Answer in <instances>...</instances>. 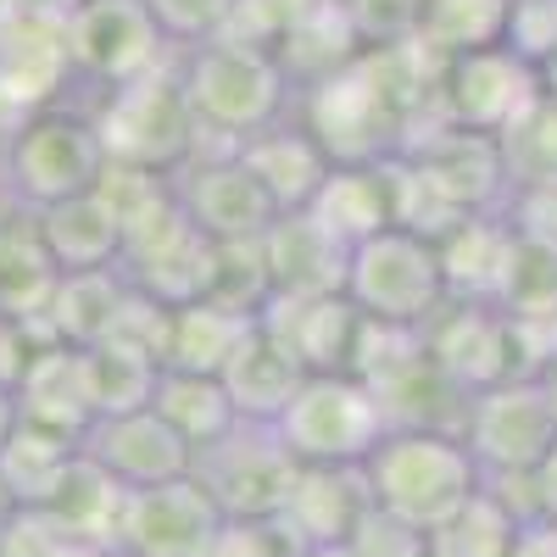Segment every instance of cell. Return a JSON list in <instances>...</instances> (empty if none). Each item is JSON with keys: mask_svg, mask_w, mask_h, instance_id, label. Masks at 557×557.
Returning <instances> with one entry per match:
<instances>
[{"mask_svg": "<svg viewBox=\"0 0 557 557\" xmlns=\"http://www.w3.org/2000/svg\"><path fill=\"white\" fill-rule=\"evenodd\" d=\"M362 480L380 513L424 535L446 530L485 491L469 441L451 430H385V441L362 462Z\"/></svg>", "mask_w": 557, "mask_h": 557, "instance_id": "obj_1", "label": "cell"}, {"mask_svg": "<svg viewBox=\"0 0 557 557\" xmlns=\"http://www.w3.org/2000/svg\"><path fill=\"white\" fill-rule=\"evenodd\" d=\"M96 134L107 146V162L151 168V173H184L201 157V117L178 73L151 67L128 84H112L107 107L96 112Z\"/></svg>", "mask_w": 557, "mask_h": 557, "instance_id": "obj_2", "label": "cell"}, {"mask_svg": "<svg viewBox=\"0 0 557 557\" xmlns=\"http://www.w3.org/2000/svg\"><path fill=\"white\" fill-rule=\"evenodd\" d=\"M184 89L196 101L201 128L223 134V139H251L262 128L278 123L290 96V78L278 67L273 51H257V45L240 39H201L190 51V67H184Z\"/></svg>", "mask_w": 557, "mask_h": 557, "instance_id": "obj_3", "label": "cell"}, {"mask_svg": "<svg viewBox=\"0 0 557 557\" xmlns=\"http://www.w3.org/2000/svg\"><path fill=\"white\" fill-rule=\"evenodd\" d=\"M346 296L374 323H401V330H424V323L446 307V268L441 246L418 228H380L351 246L346 268Z\"/></svg>", "mask_w": 557, "mask_h": 557, "instance_id": "obj_4", "label": "cell"}, {"mask_svg": "<svg viewBox=\"0 0 557 557\" xmlns=\"http://www.w3.org/2000/svg\"><path fill=\"white\" fill-rule=\"evenodd\" d=\"M273 430L296 462L357 469L385 441V412H380L374 385L357 374H307Z\"/></svg>", "mask_w": 557, "mask_h": 557, "instance_id": "obj_5", "label": "cell"}, {"mask_svg": "<svg viewBox=\"0 0 557 557\" xmlns=\"http://www.w3.org/2000/svg\"><path fill=\"white\" fill-rule=\"evenodd\" d=\"M101 173H107V146L96 134V117H84V112L45 107L23 117V128L7 146V178H12L17 201H28L34 212L89 196L101 184Z\"/></svg>", "mask_w": 557, "mask_h": 557, "instance_id": "obj_6", "label": "cell"}, {"mask_svg": "<svg viewBox=\"0 0 557 557\" xmlns=\"http://www.w3.org/2000/svg\"><path fill=\"white\" fill-rule=\"evenodd\" d=\"M301 462L285 451L273 424H235L223 441L201 446L190 474L218 502L228 524H268L285 513V496Z\"/></svg>", "mask_w": 557, "mask_h": 557, "instance_id": "obj_7", "label": "cell"}, {"mask_svg": "<svg viewBox=\"0 0 557 557\" xmlns=\"http://www.w3.org/2000/svg\"><path fill=\"white\" fill-rule=\"evenodd\" d=\"M462 441L485 480H524L557 446V418L541 391V380H502L469 396Z\"/></svg>", "mask_w": 557, "mask_h": 557, "instance_id": "obj_8", "label": "cell"}, {"mask_svg": "<svg viewBox=\"0 0 557 557\" xmlns=\"http://www.w3.org/2000/svg\"><path fill=\"white\" fill-rule=\"evenodd\" d=\"M67 17L34 12L23 0H0V117L23 128V117L57 107L62 84L73 78Z\"/></svg>", "mask_w": 557, "mask_h": 557, "instance_id": "obj_9", "label": "cell"}, {"mask_svg": "<svg viewBox=\"0 0 557 557\" xmlns=\"http://www.w3.org/2000/svg\"><path fill=\"white\" fill-rule=\"evenodd\" d=\"M541 73L513 51V45H485V51H462L441 57L435 78V123L451 128H474V134H502L535 96H541Z\"/></svg>", "mask_w": 557, "mask_h": 557, "instance_id": "obj_10", "label": "cell"}, {"mask_svg": "<svg viewBox=\"0 0 557 557\" xmlns=\"http://www.w3.org/2000/svg\"><path fill=\"white\" fill-rule=\"evenodd\" d=\"M223 530L218 502L196 485V474L146 485L123 496V519L112 535L117 557H201Z\"/></svg>", "mask_w": 557, "mask_h": 557, "instance_id": "obj_11", "label": "cell"}, {"mask_svg": "<svg viewBox=\"0 0 557 557\" xmlns=\"http://www.w3.org/2000/svg\"><path fill=\"white\" fill-rule=\"evenodd\" d=\"M162 45L168 34L146 0H84L67 17L73 67L101 84H128L139 73L162 67Z\"/></svg>", "mask_w": 557, "mask_h": 557, "instance_id": "obj_12", "label": "cell"}, {"mask_svg": "<svg viewBox=\"0 0 557 557\" xmlns=\"http://www.w3.org/2000/svg\"><path fill=\"white\" fill-rule=\"evenodd\" d=\"M307 134L330 151L335 168H362V162H385V139L401 134V123L385 107V96L374 89V78H368L362 57H357L346 73L312 84Z\"/></svg>", "mask_w": 557, "mask_h": 557, "instance_id": "obj_13", "label": "cell"}, {"mask_svg": "<svg viewBox=\"0 0 557 557\" xmlns=\"http://www.w3.org/2000/svg\"><path fill=\"white\" fill-rule=\"evenodd\" d=\"M178 207L190 212V223L212 246H246V240H262L278 207L273 196L262 190V178L228 151L223 162H190L184 168V184H178Z\"/></svg>", "mask_w": 557, "mask_h": 557, "instance_id": "obj_14", "label": "cell"}, {"mask_svg": "<svg viewBox=\"0 0 557 557\" xmlns=\"http://www.w3.org/2000/svg\"><path fill=\"white\" fill-rule=\"evenodd\" d=\"M78 446L96 457L123 491H146V485L184 480V474H190V462H196V446L184 441L157 407L117 412V418H96Z\"/></svg>", "mask_w": 557, "mask_h": 557, "instance_id": "obj_15", "label": "cell"}, {"mask_svg": "<svg viewBox=\"0 0 557 557\" xmlns=\"http://www.w3.org/2000/svg\"><path fill=\"white\" fill-rule=\"evenodd\" d=\"M424 346L462 391L519 380L513 374V318L496 301H451L446 296V307L424 323Z\"/></svg>", "mask_w": 557, "mask_h": 557, "instance_id": "obj_16", "label": "cell"}, {"mask_svg": "<svg viewBox=\"0 0 557 557\" xmlns=\"http://www.w3.org/2000/svg\"><path fill=\"white\" fill-rule=\"evenodd\" d=\"M262 268L273 301H301V296H335L346 290L351 246L335 235L318 212H278L273 228L262 235Z\"/></svg>", "mask_w": 557, "mask_h": 557, "instance_id": "obj_17", "label": "cell"}, {"mask_svg": "<svg viewBox=\"0 0 557 557\" xmlns=\"http://www.w3.org/2000/svg\"><path fill=\"white\" fill-rule=\"evenodd\" d=\"M262 323L296 351L307 374H351L357 341H362V307L335 290V296H301V301H268Z\"/></svg>", "mask_w": 557, "mask_h": 557, "instance_id": "obj_18", "label": "cell"}, {"mask_svg": "<svg viewBox=\"0 0 557 557\" xmlns=\"http://www.w3.org/2000/svg\"><path fill=\"white\" fill-rule=\"evenodd\" d=\"M368 513H374V496H368L362 462H357V469H318V462H301L296 480H290V496H285L278 524H285L312 552V546L351 541Z\"/></svg>", "mask_w": 557, "mask_h": 557, "instance_id": "obj_19", "label": "cell"}, {"mask_svg": "<svg viewBox=\"0 0 557 557\" xmlns=\"http://www.w3.org/2000/svg\"><path fill=\"white\" fill-rule=\"evenodd\" d=\"M301 380H307V368L296 362V351L278 341L262 318L223 368V391H228V401H235L240 424H278V412L290 407Z\"/></svg>", "mask_w": 557, "mask_h": 557, "instance_id": "obj_20", "label": "cell"}, {"mask_svg": "<svg viewBox=\"0 0 557 557\" xmlns=\"http://www.w3.org/2000/svg\"><path fill=\"white\" fill-rule=\"evenodd\" d=\"M17 412L28 424H45V430H62L73 441L89 435L96 424V401H89V374H84V351L78 346H39L34 362L23 368L17 380Z\"/></svg>", "mask_w": 557, "mask_h": 557, "instance_id": "obj_21", "label": "cell"}, {"mask_svg": "<svg viewBox=\"0 0 557 557\" xmlns=\"http://www.w3.org/2000/svg\"><path fill=\"white\" fill-rule=\"evenodd\" d=\"M235 157L262 178V190L273 196L278 212H301V207H312L318 190H323V178L335 173L330 151H323L307 128H278V123L262 128V134H251V139H240Z\"/></svg>", "mask_w": 557, "mask_h": 557, "instance_id": "obj_22", "label": "cell"}, {"mask_svg": "<svg viewBox=\"0 0 557 557\" xmlns=\"http://www.w3.org/2000/svg\"><path fill=\"white\" fill-rule=\"evenodd\" d=\"M123 496L128 491L78 446V457L62 469V480L51 485V496H45L34 513L51 524L57 535H67V541H101V546H112L117 519H123Z\"/></svg>", "mask_w": 557, "mask_h": 557, "instance_id": "obj_23", "label": "cell"}, {"mask_svg": "<svg viewBox=\"0 0 557 557\" xmlns=\"http://www.w3.org/2000/svg\"><path fill=\"white\" fill-rule=\"evenodd\" d=\"M257 330V312L223 307L212 296L184 301L168 312V341H162V368H178V374H212L223 380L228 357L240 351V341Z\"/></svg>", "mask_w": 557, "mask_h": 557, "instance_id": "obj_24", "label": "cell"}, {"mask_svg": "<svg viewBox=\"0 0 557 557\" xmlns=\"http://www.w3.org/2000/svg\"><path fill=\"white\" fill-rule=\"evenodd\" d=\"M134 285L123 278V268H84V273H62V285L45 307V335L62 346H101L112 341L117 318L128 307Z\"/></svg>", "mask_w": 557, "mask_h": 557, "instance_id": "obj_25", "label": "cell"}, {"mask_svg": "<svg viewBox=\"0 0 557 557\" xmlns=\"http://www.w3.org/2000/svg\"><path fill=\"white\" fill-rule=\"evenodd\" d=\"M39 235L51 246L57 268L62 273H84V268H123V240L128 228L123 218L89 190V196H73V201H57V207H39Z\"/></svg>", "mask_w": 557, "mask_h": 557, "instance_id": "obj_26", "label": "cell"}, {"mask_svg": "<svg viewBox=\"0 0 557 557\" xmlns=\"http://www.w3.org/2000/svg\"><path fill=\"white\" fill-rule=\"evenodd\" d=\"M435 246H441L446 296L451 301H496L502 268H507V246H513V218H507V212L462 218L451 235H441Z\"/></svg>", "mask_w": 557, "mask_h": 557, "instance_id": "obj_27", "label": "cell"}, {"mask_svg": "<svg viewBox=\"0 0 557 557\" xmlns=\"http://www.w3.org/2000/svg\"><path fill=\"white\" fill-rule=\"evenodd\" d=\"M318 223H330L346 246L380 235L396 223V184H391V157L385 162H362V168H335L323 178L318 201L307 207Z\"/></svg>", "mask_w": 557, "mask_h": 557, "instance_id": "obj_28", "label": "cell"}, {"mask_svg": "<svg viewBox=\"0 0 557 557\" xmlns=\"http://www.w3.org/2000/svg\"><path fill=\"white\" fill-rule=\"evenodd\" d=\"M62 285V268L51 257L39 235V218H0V312L45 323V307H51Z\"/></svg>", "mask_w": 557, "mask_h": 557, "instance_id": "obj_29", "label": "cell"}, {"mask_svg": "<svg viewBox=\"0 0 557 557\" xmlns=\"http://www.w3.org/2000/svg\"><path fill=\"white\" fill-rule=\"evenodd\" d=\"M496 146H502V168H507L513 201L557 196V89H541V96L496 134Z\"/></svg>", "mask_w": 557, "mask_h": 557, "instance_id": "obj_30", "label": "cell"}, {"mask_svg": "<svg viewBox=\"0 0 557 557\" xmlns=\"http://www.w3.org/2000/svg\"><path fill=\"white\" fill-rule=\"evenodd\" d=\"M84 374H89V401H96V418H117V412H139V407L157 401L162 357L112 335L101 346H84Z\"/></svg>", "mask_w": 557, "mask_h": 557, "instance_id": "obj_31", "label": "cell"}, {"mask_svg": "<svg viewBox=\"0 0 557 557\" xmlns=\"http://www.w3.org/2000/svg\"><path fill=\"white\" fill-rule=\"evenodd\" d=\"M496 307L507 318H557V228L513 223Z\"/></svg>", "mask_w": 557, "mask_h": 557, "instance_id": "obj_32", "label": "cell"}, {"mask_svg": "<svg viewBox=\"0 0 557 557\" xmlns=\"http://www.w3.org/2000/svg\"><path fill=\"white\" fill-rule=\"evenodd\" d=\"M151 407H157L196 451L212 446V441H223L228 430L240 424V412H235V401H228L223 380H212V374H178V368H162Z\"/></svg>", "mask_w": 557, "mask_h": 557, "instance_id": "obj_33", "label": "cell"}, {"mask_svg": "<svg viewBox=\"0 0 557 557\" xmlns=\"http://www.w3.org/2000/svg\"><path fill=\"white\" fill-rule=\"evenodd\" d=\"M73 457H78V441H73V435L17 418L12 441L0 446V480H7V491H12L17 507H39L45 496H51V485L62 480V469H67Z\"/></svg>", "mask_w": 557, "mask_h": 557, "instance_id": "obj_34", "label": "cell"}, {"mask_svg": "<svg viewBox=\"0 0 557 557\" xmlns=\"http://www.w3.org/2000/svg\"><path fill=\"white\" fill-rule=\"evenodd\" d=\"M507 28H513V0H424L418 17V39L441 57L507 45Z\"/></svg>", "mask_w": 557, "mask_h": 557, "instance_id": "obj_35", "label": "cell"}, {"mask_svg": "<svg viewBox=\"0 0 557 557\" xmlns=\"http://www.w3.org/2000/svg\"><path fill=\"white\" fill-rule=\"evenodd\" d=\"M519 530H524V519L513 513V507H507L496 491H480L446 530H435V546L446 557H513Z\"/></svg>", "mask_w": 557, "mask_h": 557, "instance_id": "obj_36", "label": "cell"}, {"mask_svg": "<svg viewBox=\"0 0 557 557\" xmlns=\"http://www.w3.org/2000/svg\"><path fill=\"white\" fill-rule=\"evenodd\" d=\"M312 7H318V0H235L223 39L257 45V51H278V45L296 34V23H301Z\"/></svg>", "mask_w": 557, "mask_h": 557, "instance_id": "obj_37", "label": "cell"}, {"mask_svg": "<svg viewBox=\"0 0 557 557\" xmlns=\"http://www.w3.org/2000/svg\"><path fill=\"white\" fill-rule=\"evenodd\" d=\"M351 28L362 34V45H401L418 39V17H424V0H341Z\"/></svg>", "mask_w": 557, "mask_h": 557, "instance_id": "obj_38", "label": "cell"}, {"mask_svg": "<svg viewBox=\"0 0 557 557\" xmlns=\"http://www.w3.org/2000/svg\"><path fill=\"white\" fill-rule=\"evenodd\" d=\"M157 12L162 34L168 39H184V45H201V39H218L228 28V12L235 0H146Z\"/></svg>", "mask_w": 557, "mask_h": 557, "instance_id": "obj_39", "label": "cell"}, {"mask_svg": "<svg viewBox=\"0 0 557 557\" xmlns=\"http://www.w3.org/2000/svg\"><path fill=\"white\" fill-rule=\"evenodd\" d=\"M530 496H535V519H557V446L541 469L530 474Z\"/></svg>", "mask_w": 557, "mask_h": 557, "instance_id": "obj_40", "label": "cell"}, {"mask_svg": "<svg viewBox=\"0 0 557 557\" xmlns=\"http://www.w3.org/2000/svg\"><path fill=\"white\" fill-rule=\"evenodd\" d=\"M45 557H117V552H112V546H101V541H67V535H62Z\"/></svg>", "mask_w": 557, "mask_h": 557, "instance_id": "obj_41", "label": "cell"}, {"mask_svg": "<svg viewBox=\"0 0 557 557\" xmlns=\"http://www.w3.org/2000/svg\"><path fill=\"white\" fill-rule=\"evenodd\" d=\"M17 391H7V385H0V446H7L12 441V430H17Z\"/></svg>", "mask_w": 557, "mask_h": 557, "instance_id": "obj_42", "label": "cell"}, {"mask_svg": "<svg viewBox=\"0 0 557 557\" xmlns=\"http://www.w3.org/2000/svg\"><path fill=\"white\" fill-rule=\"evenodd\" d=\"M23 7H34V12H57V17H73L84 0H23Z\"/></svg>", "mask_w": 557, "mask_h": 557, "instance_id": "obj_43", "label": "cell"}, {"mask_svg": "<svg viewBox=\"0 0 557 557\" xmlns=\"http://www.w3.org/2000/svg\"><path fill=\"white\" fill-rule=\"evenodd\" d=\"M307 557H368V552H362L357 541H335V546H312Z\"/></svg>", "mask_w": 557, "mask_h": 557, "instance_id": "obj_44", "label": "cell"}, {"mask_svg": "<svg viewBox=\"0 0 557 557\" xmlns=\"http://www.w3.org/2000/svg\"><path fill=\"white\" fill-rule=\"evenodd\" d=\"M541 391H546V401H552V418H557V362L541 374Z\"/></svg>", "mask_w": 557, "mask_h": 557, "instance_id": "obj_45", "label": "cell"}, {"mask_svg": "<svg viewBox=\"0 0 557 557\" xmlns=\"http://www.w3.org/2000/svg\"><path fill=\"white\" fill-rule=\"evenodd\" d=\"M17 513V502H12V491H7V480H0V524H7Z\"/></svg>", "mask_w": 557, "mask_h": 557, "instance_id": "obj_46", "label": "cell"}, {"mask_svg": "<svg viewBox=\"0 0 557 557\" xmlns=\"http://www.w3.org/2000/svg\"><path fill=\"white\" fill-rule=\"evenodd\" d=\"M541 84H546V89H557V51L546 57V67H541Z\"/></svg>", "mask_w": 557, "mask_h": 557, "instance_id": "obj_47", "label": "cell"}]
</instances>
